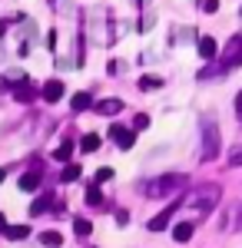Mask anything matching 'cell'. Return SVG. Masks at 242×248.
Wrapping results in <instances>:
<instances>
[{"label": "cell", "mask_w": 242, "mask_h": 248, "mask_svg": "<svg viewBox=\"0 0 242 248\" xmlns=\"http://www.w3.org/2000/svg\"><path fill=\"white\" fill-rule=\"evenodd\" d=\"M219 195H223V189H219V186H199V189H192L186 199H183V205H186V209H192V212L209 215V212L216 209Z\"/></svg>", "instance_id": "6da1fadb"}, {"label": "cell", "mask_w": 242, "mask_h": 248, "mask_svg": "<svg viewBox=\"0 0 242 248\" xmlns=\"http://www.w3.org/2000/svg\"><path fill=\"white\" fill-rule=\"evenodd\" d=\"M186 175H176V172H169V175H159V179H153L146 186V195L149 199H163V195H173V192H183L186 189Z\"/></svg>", "instance_id": "7a4b0ae2"}, {"label": "cell", "mask_w": 242, "mask_h": 248, "mask_svg": "<svg viewBox=\"0 0 242 248\" xmlns=\"http://www.w3.org/2000/svg\"><path fill=\"white\" fill-rule=\"evenodd\" d=\"M216 155H219V129H216L212 119H206L203 123V162H212Z\"/></svg>", "instance_id": "3957f363"}, {"label": "cell", "mask_w": 242, "mask_h": 248, "mask_svg": "<svg viewBox=\"0 0 242 248\" xmlns=\"http://www.w3.org/2000/svg\"><path fill=\"white\" fill-rule=\"evenodd\" d=\"M236 66H242V33H239V37H232L229 43H225L219 70H236Z\"/></svg>", "instance_id": "277c9868"}, {"label": "cell", "mask_w": 242, "mask_h": 248, "mask_svg": "<svg viewBox=\"0 0 242 248\" xmlns=\"http://www.w3.org/2000/svg\"><path fill=\"white\" fill-rule=\"evenodd\" d=\"M110 136L120 149H133V142H136V129H126V126H113Z\"/></svg>", "instance_id": "5b68a950"}, {"label": "cell", "mask_w": 242, "mask_h": 248, "mask_svg": "<svg viewBox=\"0 0 242 248\" xmlns=\"http://www.w3.org/2000/svg\"><path fill=\"white\" fill-rule=\"evenodd\" d=\"M176 212H179V202H173V205H169V209H163L156 218H149V232H163L169 222H173V215H176Z\"/></svg>", "instance_id": "8992f818"}, {"label": "cell", "mask_w": 242, "mask_h": 248, "mask_svg": "<svg viewBox=\"0 0 242 248\" xmlns=\"http://www.w3.org/2000/svg\"><path fill=\"white\" fill-rule=\"evenodd\" d=\"M93 109H96L100 116H120V113H123V99H116V96H110V99H100Z\"/></svg>", "instance_id": "52a82bcc"}, {"label": "cell", "mask_w": 242, "mask_h": 248, "mask_svg": "<svg viewBox=\"0 0 242 248\" xmlns=\"http://www.w3.org/2000/svg\"><path fill=\"white\" fill-rule=\"evenodd\" d=\"M40 96H43L47 103H60V99H63V83H60V79H47L43 90H40Z\"/></svg>", "instance_id": "ba28073f"}, {"label": "cell", "mask_w": 242, "mask_h": 248, "mask_svg": "<svg viewBox=\"0 0 242 248\" xmlns=\"http://www.w3.org/2000/svg\"><path fill=\"white\" fill-rule=\"evenodd\" d=\"M216 53H219L216 40H212V37H199V57H203V60H216Z\"/></svg>", "instance_id": "9c48e42d"}, {"label": "cell", "mask_w": 242, "mask_h": 248, "mask_svg": "<svg viewBox=\"0 0 242 248\" xmlns=\"http://www.w3.org/2000/svg\"><path fill=\"white\" fill-rule=\"evenodd\" d=\"M40 242H43L47 248H60V245H63V235H60L56 229H50V232H40Z\"/></svg>", "instance_id": "30bf717a"}, {"label": "cell", "mask_w": 242, "mask_h": 248, "mask_svg": "<svg viewBox=\"0 0 242 248\" xmlns=\"http://www.w3.org/2000/svg\"><path fill=\"white\" fill-rule=\"evenodd\" d=\"M192 229H196L192 222H179V225L173 229V238H176V242H189V238H192Z\"/></svg>", "instance_id": "8fae6325"}, {"label": "cell", "mask_w": 242, "mask_h": 248, "mask_svg": "<svg viewBox=\"0 0 242 248\" xmlns=\"http://www.w3.org/2000/svg\"><path fill=\"white\" fill-rule=\"evenodd\" d=\"M20 189H23V192H37V189H40V175H37V172L20 175Z\"/></svg>", "instance_id": "7c38bea8"}, {"label": "cell", "mask_w": 242, "mask_h": 248, "mask_svg": "<svg viewBox=\"0 0 242 248\" xmlns=\"http://www.w3.org/2000/svg\"><path fill=\"white\" fill-rule=\"evenodd\" d=\"M86 205H103V192H100V182H93V186H86Z\"/></svg>", "instance_id": "4fadbf2b"}, {"label": "cell", "mask_w": 242, "mask_h": 248, "mask_svg": "<svg viewBox=\"0 0 242 248\" xmlns=\"http://www.w3.org/2000/svg\"><path fill=\"white\" fill-rule=\"evenodd\" d=\"M80 149H83V153H96V149H100V136L96 133L83 136V139H80Z\"/></svg>", "instance_id": "5bb4252c"}, {"label": "cell", "mask_w": 242, "mask_h": 248, "mask_svg": "<svg viewBox=\"0 0 242 248\" xmlns=\"http://www.w3.org/2000/svg\"><path fill=\"white\" fill-rule=\"evenodd\" d=\"M90 103H93V99H90V93H76L70 106H73V113H83V109H90Z\"/></svg>", "instance_id": "9a60e30c"}, {"label": "cell", "mask_w": 242, "mask_h": 248, "mask_svg": "<svg viewBox=\"0 0 242 248\" xmlns=\"http://www.w3.org/2000/svg\"><path fill=\"white\" fill-rule=\"evenodd\" d=\"M27 235H30V225H10V229H7V238H10V242H20V238H27Z\"/></svg>", "instance_id": "2e32d148"}, {"label": "cell", "mask_w": 242, "mask_h": 248, "mask_svg": "<svg viewBox=\"0 0 242 248\" xmlns=\"http://www.w3.org/2000/svg\"><path fill=\"white\" fill-rule=\"evenodd\" d=\"M53 159L56 162H70V159H73V142H63V146L53 153Z\"/></svg>", "instance_id": "e0dca14e"}, {"label": "cell", "mask_w": 242, "mask_h": 248, "mask_svg": "<svg viewBox=\"0 0 242 248\" xmlns=\"http://www.w3.org/2000/svg\"><path fill=\"white\" fill-rule=\"evenodd\" d=\"M80 175H83V169H80V166H67V169L60 172V179H63V182H76V179H80Z\"/></svg>", "instance_id": "ac0fdd59"}, {"label": "cell", "mask_w": 242, "mask_h": 248, "mask_svg": "<svg viewBox=\"0 0 242 248\" xmlns=\"http://www.w3.org/2000/svg\"><path fill=\"white\" fill-rule=\"evenodd\" d=\"M73 232H76V238H86V235L93 232V225H90L86 218H76V222H73Z\"/></svg>", "instance_id": "d6986e66"}, {"label": "cell", "mask_w": 242, "mask_h": 248, "mask_svg": "<svg viewBox=\"0 0 242 248\" xmlns=\"http://www.w3.org/2000/svg\"><path fill=\"white\" fill-rule=\"evenodd\" d=\"M47 209H50V195H47V199H37V202L30 205V215H43Z\"/></svg>", "instance_id": "ffe728a7"}, {"label": "cell", "mask_w": 242, "mask_h": 248, "mask_svg": "<svg viewBox=\"0 0 242 248\" xmlns=\"http://www.w3.org/2000/svg\"><path fill=\"white\" fill-rule=\"evenodd\" d=\"M156 86H163V79H156V77H143L139 79V90H156Z\"/></svg>", "instance_id": "44dd1931"}, {"label": "cell", "mask_w": 242, "mask_h": 248, "mask_svg": "<svg viewBox=\"0 0 242 248\" xmlns=\"http://www.w3.org/2000/svg\"><path fill=\"white\" fill-rule=\"evenodd\" d=\"M30 96H34V90H30V79H27V83H20V86H17V99H23V103H27Z\"/></svg>", "instance_id": "7402d4cb"}, {"label": "cell", "mask_w": 242, "mask_h": 248, "mask_svg": "<svg viewBox=\"0 0 242 248\" xmlns=\"http://www.w3.org/2000/svg\"><path fill=\"white\" fill-rule=\"evenodd\" d=\"M146 126H149V116L146 113H139L136 119H133V129H146Z\"/></svg>", "instance_id": "603a6c76"}, {"label": "cell", "mask_w": 242, "mask_h": 248, "mask_svg": "<svg viewBox=\"0 0 242 248\" xmlns=\"http://www.w3.org/2000/svg\"><path fill=\"white\" fill-rule=\"evenodd\" d=\"M203 10L206 14H216L219 10V0H203Z\"/></svg>", "instance_id": "cb8c5ba5"}, {"label": "cell", "mask_w": 242, "mask_h": 248, "mask_svg": "<svg viewBox=\"0 0 242 248\" xmlns=\"http://www.w3.org/2000/svg\"><path fill=\"white\" fill-rule=\"evenodd\" d=\"M229 166H242V146H239L232 155H229Z\"/></svg>", "instance_id": "d4e9b609"}, {"label": "cell", "mask_w": 242, "mask_h": 248, "mask_svg": "<svg viewBox=\"0 0 242 248\" xmlns=\"http://www.w3.org/2000/svg\"><path fill=\"white\" fill-rule=\"evenodd\" d=\"M100 179H113V169H100L96 172V182H100Z\"/></svg>", "instance_id": "484cf974"}, {"label": "cell", "mask_w": 242, "mask_h": 248, "mask_svg": "<svg viewBox=\"0 0 242 248\" xmlns=\"http://www.w3.org/2000/svg\"><path fill=\"white\" fill-rule=\"evenodd\" d=\"M7 229H10V225H7V218H3V212H0V232L7 235Z\"/></svg>", "instance_id": "4316f807"}, {"label": "cell", "mask_w": 242, "mask_h": 248, "mask_svg": "<svg viewBox=\"0 0 242 248\" xmlns=\"http://www.w3.org/2000/svg\"><path fill=\"white\" fill-rule=\"evenodd\" d=\"M236 113H239V119H242V93L236 96Z\"/></svg>", "instance_id": "83f0119b"}, {"label": "cell", "mask_w": 242, "mask_h": 248, "mask_svg": "<svg viewBox=\"0 0 242 248\" xmlns=\"http://www.w3.org/2000/svg\"><path fill=\"white\" fill-rule=\"evenodd\" d=\"M3 175H7V172H3V169H0V182H3Z\"/></svg>", "instance_id": "f1b7e54d"}]
</instances>
